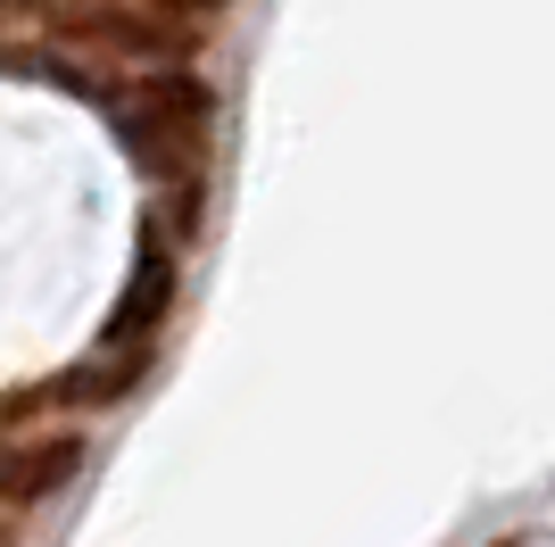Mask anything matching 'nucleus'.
<instances>
[{
    "label": "nucleus",
    "mask_w": 555,
    "mask_h": 547,
    "mask_svg": "<svg viewBox=\"0 0 555 547\" xmlns=\"http://www.w3.org/2000/svg\"><path fill=\"white\" fill-rule=\"evenodd\" d=\"M208 125H216V100H208V84L183 75V67L141 75L133 100H116L125 158H133L141 175H158V182H199V166H208Z\"/></svg>",
    "instance_id": "nucleus-1"
}]
</instances>
